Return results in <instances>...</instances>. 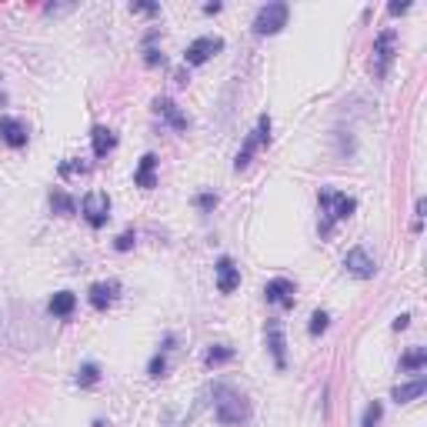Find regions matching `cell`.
<instances>
[{"label": "cell", "mask_w": 427, "mask_h": 427, "mask_svg": "<svg viewBox=\"0 0 427 427\" xmlns=\"http://www.w3.org/2000/svg\"><path fill=\"white\" fill-rule=\"evenodd\" d=\"M317 207H320V234L331 237L337 220H347V217L357 211V200L347 197V194H340V190L324 187V190L317 194Z\"/></svg>", "instance_id": "obj_1"}, {"label": "cell", "mask_w": 427, "mask_h": 427, "mask_svg": "<svg viewBox=\"0 0 427 427\" xmlns=\"http://www.w3.org/2000/svg\"><path fill=\"white\" fill-rule=\"evenodd\" d=\"M214 417L220 421V424H247L250 421V400H247L241 391H234L227 384H220L217 387V394H214Z\"/></svg>", "instance_id": "obj_2"}, {"label": "cell", "mask_w": 427, "mask_h": 427, "mask_svg": "<svg viewBox=\"0 0 427 427\" xmlns=\"http://www.w3.org/2000/svg\"><path fill=\"white\" fill-rule=\"evenodd\" d=\"M287 14L290 7L287 3H280V0H274V3H267V7H260L257 17H254V33H277L284 24H287Z\"/></svg>", "instance_id": "obj_3"}, {"label": "cell", "mask_w": 427, "mask_h": 427, "mask_svg": "<svg viewBox=\"0 0 427 427\" xmlns=\"http://www.w3.org/2000/svg\"><path fill=\"white\" fill-rule=\"evenodd\" d=\"M80 211H84V220L91 227H104L107 217H110V197H107L104 190H91L84 197V204H80Z\"/></svg>", "instance_id": "obj_4"}, {"label": "cell", "mask_w": 427, "mask_h": 427, "mask_svg": "<svg viewBox=\"0 0 427 427\" xmlns=\"http://www.w3.org/2000/svg\"><path fill=\"white\" fill-rule=\"evenodd\" d=\"M260 144H271V117H267V114H260L257 130H254V134H250V137L244 140V151L237 153L234 167H237V170H244L247 164H250V157H254V151H257Z\"/></svg>", "instance_id": "obj_5"}, {"label": "cell", "mask_w": 427, "mask_h": 427, "mask_svg": "<svg viewBox=\"0 0 427 427\" xmlns=\"http://www.w3.org/2000/svg\"><path fill=\"white\" fill-rule=\"evenodd\" d=\"M394 47H397V33L394 31H381L374 40V74L387 77L391 61H394Z\"/></svg>", "instance_id": "obj_6"}, {"label": "cell", "mask_w": 427, "mask_h": 427, "mask_svg": "<svg viewBox=\"0 0 427 427\" xmlns=\"http://www.w3.org/2000/svg\"><path fill=\"white\" fill-rule=\"evenodd\" d=\"M224 50V40L220 37H197L194 44H187V50H183V61L187 63H207L214 57V54H220Z\"/></svg>", "instance_id": "obj_7"}, {"label": "cell", "mask_w": 427, "mask_h": 427, "mask_svg": "<svg viewBox=\"0 0 427 427\" xmlns=\"http://www.w3.org/2000/svg\"><path fill=\"white\" fill-rule=\"evenodd\" d=\"M344 267H347L354 277H361V280H367V277L377 274V260L370 257L364 247H351V250L344 254Z\"/></svg>", "instance_id": "obj_8"}, {"label": "cell", "mask_w": 427, "mask_h": 427, "mask_svg": "<svg viewBox=\"0 0 427 427\" xmlns=\"http://www.w3.org/2000/svg\"><path fill=\"white\" fill-rule=\"evenodd\" d=\"M294 294H297V284L287 280V277H274V280H267V287H264L267 304H277V307H294Z\"/></svg>", "instance_id": "obj_9"}, {"label": "cell", "mask_w": 427, "mask_h": 427, "mask_svg": "<svg viewBox=\"0 0 427 427\" xmlns=\"http://www.w3.org/2000/svg\"><path fill=\"white\" fill-rule=\"evenodd\" d=\"M267 347L274 354V364L284 370L287 367V340H284V327H280V320H267Z\"/></svg>", "instance_id": "obj_10"}, {"label": "cell", "mask_w": 427, "mask_h": 427, "mask_svg": "<svg viewBox=\"0 0 427 427\" xmlns=\"http://www.w3.org/2000/svg\"><path fill=\"white\" fill-rule=\"evenodd\" d=\"M214 274H217V290H220V294H234V290H237V284H241V267H237L230 257L217 260Z\"/></svg>", "instance_id": "obj_11"}, {"label": "cell", "mask_w": 427, "mask_h": 427, "mask_svg": "<svg viewBox=\"0 0 427 427\" xmlns=\"http://www.w3.org/2000/svg\"><path fill=\"white\" fill-rule=\"evenodd\" d=\"M27 123L17 121V117H0V140L7 144V147H24L27 144Z\"/></svg>", "instance_id": "obj_12"}, {"label": "cell", "mask_w": 427, "mask_h": 427, "mask_svg": "<svg viewBox=\"0 0 427 427\" xmlns=\"http://www.w3.org/2000/svg\"><path fill=\"white\" fill-rule=\"evenodd\" d=\"M153 110H157V114H160V117H164L174 130H187V123H190V121H187V114H183V110L174 104L170 97H157V100H153Z\"/></svg>", "instance_id": "obj_13"}, {"label": "cell", "mask_w": 427, "mask_h": 427, "mask_svg": "<svg viewBox=\"0 0 427 427\" xmlns=\"http://www.w3.org/2000/svg\"><path fill=\"white\" fill-rule=\"evenodd\" d=\"M117 294H121V284H117V280H100V284L91 287V304L97 307V310H107V307L117 301Z\"/></svg>", "instance_id": "obj_14"}, {"label": "cell", "mask_w": 427, "mask_h": 427, "mask_svg": "<svg viewBox=\"0 0 427 427\" xmlns=\"http://www.w3.org/2000/svg\"><path fill=\"white\" fill-rule=\"evenodd\" d=\"M424 391H427V377L424 374H417L411 384H397L394 391H391V397H394L397 404H407V400H417Z\"/></svg>", "instance_id": "obj_15"}, {"label": "cell", "mask_w": 427, "mask_h": 427, "mask_svg": "<svg viewBox=\"0 0 427 427\" xmlns=\"http://www.w3.org/2000/svg\"><path fill=\"white\" fill-rule=\"evenodd\" d=\"M153 170H157V153H144V157H140L137 174H134V183H137V187H144V190H153V187H157Z\"/></svg>", "instance_id": "obj_16"}, {"label": "cell", "mask_w": 427, "mask_h": 427, "mask_svg": "<svg viewBox=\"0 0 427 427\" xmlns=\"http://www.w3.org/2000/svg\"><path fill=\"white\" fill-rule=\"evenodd\" d=\"M77 307V297L70 294V290H57L54 297H50V304H47V310L54 314V317H70Z\"/></svg>", "instance_id": "obj_17"}, {"label": "cell", "mask_w": 427, "mask_h": 427, "mask_svg": "<svg viewBox=\"0 0 427 427\" xmlns=\"http://www.w3.org/2000/svg\"><path fill=\"white\" fill-rule=\"evenodd\" d=\"M93 157H107V153L117 147V137H114V130H107V127H93Z\"/></svg>", "instance_id": "obj_18"}, {"label": "cell", "mask_w": 427, "mask_h": 427, "mask_svg": "<svg viewBox=\"0 0 427 427\" xmlns=\"http://www.w3.org/2000/svg\"><path fill=\"white\" fill-rule=\"evenodd\" d=\"M50 207H54V214H61V217H74L77 200L70 194H63V190H50Z\"/></svg>", "instance_id": "obj_19"}, {"label": "cell", "mask_w": 427, "mask_h": 427, "mask_svg": "<svg viewBox=\"0 0 427 427\" xmlns=\"http://www.w3.org/2000/svg\"><path fill=\"white\" fill-rule=\"evenodd\" d=\"M427 364V351L424 347H414V351H407L404 357H400V370H414V374H421Z\"/></svg>", "instance_id": "obj_20"}, {"label": "cell", "mask_w": 427, "mask_h": 427, "mask_svg": "<svg viewBox=\"0 0 427 427\" xmlns=\"http://www.w3.org/2000/svg\"><path fill=\"white\" fill-rule=\"evenodd\" d=\"M230 357H234V347H230V344H214L211 351L204 354V364L217 367V364H227Z\"/></svg>", "instance_id": "obj_21"}, {"label": "cell", "mask_w": 427, "mask_h": 427, "mask_svg": "<svg viewBox=\"0 0 427 427\" xmlns=\"http://www.w3.org/2000/svg\"><path fill=\"white\" fill-rule=\"evenodd\" d=\"M97 381H100V367L93 364V361L77 367V384H80V387H93Z\"/></svg>", "instance_id": "obj_22"}, {"label": "cell", "mask_w": 427, "mask_h": 427, "mask_svg": "<svg viewBox=\"0 0 427 427\" xmlns=\"http://www.w3.org/2000/svg\"><path fill=\"white\" fill-rule=\"evenodd\" d=\"M384 417V407H381V400H370L367 404V411H364V421H361V427H377V421Z\"/></svg>", "instance_id": "obj_23"}, {"label": "cell", "mask_w": 427, "mask_h": 427, "mask_svg": "<svg viewBox=\"0 0 427 427\" xmlns=\"http://www.w3.org/2000/svg\"><path fill=\"white\" fill-rule=\"evenodd\" d=\"M87 170H91V164L80 160V157H70V160L61 164V174H67V177H70V174H87Z\"/></svg>", "instance_id": "obj_24"}, {"label": "cell", "mask_w": 427, "mask_h": 427, "mask_svg": "<svg viewBox=\"0 0 427 427\" xmlns=\"http://www.w3.org/2000/svg\"><path fill=\"white\" fill-rule=\"evenodd\" d=\"M327 324H331V317H327V310H314V317H310V334L317 337L327 331Z\"/></svg>", "instance_id": "obj_25"}, {"label": "cell", "mask_w": 427, "mask_h": 427, "mask_svg": "<svg viewBox=\"0 0 427 427\" xmlns=\"http://www.w3.org/2000/svg\"><path fill=\"white\" fill-rule=\"evenodd\" d=\"M164 370H167V357H164V354H153L151 364H147V374H151V377H164Z\"/></svg>", "instance_id": "obj_26"}, {"label": "cell", "mask_w": 427, "mask_h": 427, "mask_svg": "<svg viewBox=\"0 0 427 427\" xmlns=\"http://www.w3.org/2000/svg\"><path fill=\"white\" fill-rule=\"evenodd\" d=\"M114 247H117V250H130V247H134V230H123Z\"/></svg>", "instance_id": "obj_27"}, {"label": "cell", "mask_w": 427, "mask_h": 427, "mask_svg": "<svg viewBox=\"0 0 427 427\" xmlns=\"http://www.w3.org/2000/svg\"><path fill=\"white\" fill-rule=\"evenodd\" d=\"M197 207H200V211H214V207H217V194H200Z\"/></svg>", "instance_id": "obj_28"}, {"label": "cell", "mask_w": 427, "mask_h": 427, "mask_svg": "<svg viewBox=\"0 0 427 427\" xmlns=\"http://www.w3.org/2000/svg\"><path fill=\"white\" fill-rule=\"evenodd\" d=\"M144 61L147 63H164V54H160L157 47H147V50H144Z\"/></svg>", "instance_id": "obj_29"}, {"label": "cell", "mask_w": 427, "mask_h": 427, "mask_svg": "<svg viewBox=\"0 0 427 427\" xmlns=\"http://www.w3.org/2000/svg\"><path fill=\"white\" fill-rule=\"evenodd\" d=\"M130 10H137V14H157V7H153V3H134Z\"/></svg>", "instance_id": "obj_30"}, {"label": "cell", "mask_w": 427, "mask_h": 427, "mask_svg": "<svg viewBox=\"0 0 427 427\" xmlns=\"http://www.w3.org/2000/svg\"><path fill=\"white\" fill-rule=\"evenodd\" d=\"M407 324H411V314H400V317L394 320V331H404Z\"/></svg>", "instance_id": "obj_31"}, {"label": "cell", "mask_w": 427, "mask_h": 427, "mask_svg": "<svg viewBox=\"0 0 427 427\" xmlns=\"http://www.w3.org/2000/svg\"><path fill=\"white\" fill-rule=\"evenodd\" d=\"M404 10H411V3H391V14H404Z\"/></svg>", "instance_id": "obj_32"}, {"label": "cell", "mask_w": 427, "mask_h": 427, "mask_svg": "<svg viewBox=\"0 0 427 427\" xmlns=\"http://www.w3.org/2000/svg\"><path fill=\"white\" fill-rule=\"evenodd\" d=\"M93 427H107V421H93Z\"/></svg>", "instance_id": "obj_33"}]
</instances>
